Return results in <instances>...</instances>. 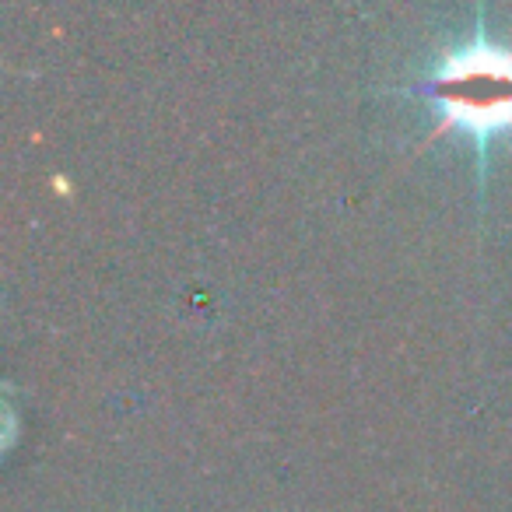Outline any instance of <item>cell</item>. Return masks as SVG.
<instances>
[{
    "mask_svg": "<svg viewBox=\"0 0 512 512\" xmlns=\"http://www.w3.org/2000/svg\"><path fill=\"white\" fill-rule=\"evenodd\" d=\"M418 92L439 109V123L425 137V144H418V155L449 130L467 134L477 151V183L484 193L491 141L512 134V46L491 43L477 11L474 36L456 50L442 53L432 71L418 78Z\"/></svg>",
    "mask_w": 512,
    "mask_h": 512,
    "instance_id": "cell-1",
    "label": "cell"
}]
</instances>
